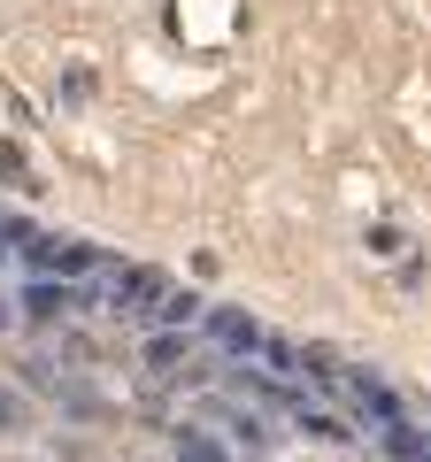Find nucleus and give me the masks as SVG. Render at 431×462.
Listing matches in <instances>:
<instances>
[{
	"mask_svg": "<svg viewBox=\"0 0 431 462\" xmlns=\"http://www.w3.org/2000/svg\"><path fill=\"white\" fill-rule=\"evenodd\" d=\"M23 300H32V316H62V309H69L78 293H69V285H32Z\"/></svg>",
	"mask_w": 431,
	"mask_h": 462,
	"instance_id": "1",
	"label": "nucleus"
},
{
	"mask_svg": "<svg viewBox=\"0 0 431 462\" xmlns=\"http://www.w3.org/2000/svg\"><path fill=\"white\" fill-rule=\"evenodd\" d=\"M0 178H16V193H39L32 162H23V147H0Z\"/></svg>",
	"mask_w": 431,
	"mask_h": 462,
	"instance_id": "2",
	"label": "nucleus"
}]
</instances>
